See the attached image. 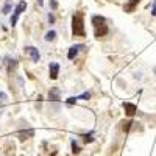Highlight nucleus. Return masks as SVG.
I'll return each mask as SVG.
<instances>
[{
    "mask_svg": "<svg viewBox=\"0 0 156 156\" xmlns=\"http://www.w3.org/2000/svg\"><path fill=\"white\" fill-rule=\"evenodd\" d=\"M72 33L73 36H84L86 34V30H84V16L83 12H75L72 16Z\"/></svg>",
    "mask_w": 156,
    "mask_h": 156,
    "instance_id": "nucleus-1",
    "label": "nucleus"
},
{
    "mask_svg": "<svg viewBox=\"0 0 156 156\" xmlns=\"http://www.w3.org/2000/svg\"><path fill=\"white\" fill-rule=\"evenodd\" d=\"M92 25L95 37H103L105 34H108V25L103 16H92Z\"/></svg>",
    "mask_w": 156,
    "mask_h": 156,
    "instance_id": "nucleus-2",
    "label": "nucleus"
},
{
    "mask_svg": "<svg viewBox=\"0 0 156 156\" xmlns=\"http://www.w3.org/2000/svg\"><path fill=\"white\" fill-rule=\"evenodd\" d=\"M25 8H27V2L25 0H20V2L16 5V8H14V11H12V16H11V20H9V23L14 27V25L17 23V19H19V16L22 14V12L25 11Z\"/></svg>",
    "mask_w": 156,
    "mask_h": 156,
    "instance_id": "nucleus-3",
    "label": "nucleus"
},
{
    "mask_svg": "<svg viewBox=\"0 0 156 156\" xmlns=\"http://www.w3.org/2000/svg\"><path fill=\"white\" fill-rule=\"evenodd\" d=\"M23 50H25V53H27V55H30V58H31L33 62H39V59H41V53H39V50H37L36 47L27 45Z\"/></svg>",
    "mask_w": 156,
    "mask_h": 156,
    "instance_id": "nucleus-4",
    "label": "nucleus"
},
{
    "mask_svg": "<svg viewBox=\"0 0 156 156\" xmlns=\"http://www.w3.org/2000/svg\"><path fill=\"white\" fill-rule=\"evenodd\" d=\"M59 75V64L56 61H51L48 64V76H50V80H56Z\"/></svg>",
    "mask_w": 156,
    "mask_h": 156,
    "instance_id": "nucleus-5",
    "label": "nucleus"
},
{
    "mask_svg": "<svg viewBox=\"0 0 156 156\" xmlns=\"http://www.w3.org/2000/svg\"><path fill=\"white\" fill-rule=\"evenodd\" d=\"M83 48H84L83 44H75V45H72V47L69 48V51H67V58H69L70 61H73V59L76 58V55L80 53V50H83Z\"/></svg>",
    "mask_w": 156,
    "mask_h": 156,
    "instance_id": "nucleus-6",
    "label": "nucleus"
},
{
    "mask_svg": "<svg viewBox=\"0 0 156 156\" xmlns=\"http://www.w3.org/2000/svg\"><path fill=\"white\" fill-rule=\"evenodd\" d=\"M123 109H125V112H126L128 117H133L137 112V106L134 105V103H129V101H125L123 103Z\"/></svg>",
    "mask_w": 156,
    "mask_h": 156,
    "instance_id": "nucleus-7",
    "label": "nucleus"
},
{
    "mask_svg": "<svg viewBox=\"0 0 156 156\" xmlns=\"http://www.w3.org/2000/svg\"><path fill=\"white\" fill-rule=\"evenodd\" d=\"M139 2H140V0H128V2L125 3V6H123L125 12H133V11L137 8Z\"/></svg>",
    "mask_w": 156,
    "mask_h": 156,
    "instance_id": "nucleus-8",
    "label": "nucleus"
},
{
    "mask_svg": "<svg viewBox=\"0 0 156 156\" xmlns=\"http://www.w3.org/2000/svg\"><path fill=\"white\" fill-rule=\"evenodd\" d=\"M48 100H50V101H59V89H58V87H51V89H50Z\"/></svg>",
    "mask_w": 156,
    "mask_h": 156,
    "instance_id": "nucleus-9",
    "label": "nucleus"
},
{
    "mask_svg": "<svg viewBox=\"0 0 156 156\" xmlns=\"http://www.w3.org/2000/svg\"><path fill=\"white\" fill-rule=\"evenodd\" d=\"M55 37H56V31L55 30H48L44 34V41L45 42H51V41H55Z\"/></svg>",
    "mask_w": 156,
    "mask_h": 156,
    "instance_id": "nucleus-10",
    "label": "nucleus"
},
{
    "mask_svg": "<svg viewBox=\"0 0 156 156\" xmlns=\"http://www.w3.org/2000/svg\"><path fill=\"white\" fill-rule=\"evenodd\" d=\"M11 8H12V3H11V0H6V2H5V5H3V9H2V12H3V14L6 16V14H9Z\"/></svg>",
    "mask_w": 156,
    "mask_h": 156,
    "instance_id": "nucleus-11",
    "label": "nucleus"
},
{
    "mask_svg": "<svg viewBox=\"0 0 156 156\" xmlns=\"http://www.w3.org/2000/svg\"><path fill=\"white\" fill-rule=\"evenodd\" d=\"M16 67H17V61H16V59H11V61H9V67H8V72L11 73L12 70H16Z\"/></svg>",
    "mask_w": 156,
    "mask_h": 156,
    "instance_id": "nucleus-12",
    "label": "nucleus"
},
{
    "mask_svg": "<svg viewBox=\"0 0 156 156\" xmlns=\"http://www.w3.org/2000/svg\"><path fill=\"white\" fill-rule=\"evenodd\" d=\"M72 151L76 154V153H80V147H78V144H76V142L75 140H72Z\"/></svg>",
    "mask_w": 156,
    "mask_h": 156,
    "instance_id": "nucleus-13",
    "label": "nucleus"
},
{
    "mask_svg": "<svg viewBox=\"0 0 156 156\" xmlns=\"http://www.w3.org/2000/svg\"><path fill=\"white\" fill-rule=\"evenodd\" d=\"M89 98H90V94L89 92H84L81 95H78V100H89Z\"/></svg>",
    "mask_w": 156,
    "mask_h": 156,
    "instance_id": "nucleus-14",
    "label": "nucleus"
},
{
    "mask_svg": "<svg viewBox=\"0 0 156 156\" xmlns=\"http://www.w3.org/2000/svg\"><path fill=\"white\" fill-rule=\"evenodd\" d=\"M76 100H78V97H70V98L66 100V103L67 105H73V103H76Z\"/></svg>",
    "mask_w": 156,
    "mask_h": 156,
    "instance_id": "nucleus-15",
    "label": "nucleus"
},
{
    "mask_svg": "<svg viewBox=\"0 0 156 156\" xmlns=\"http://www.w3.org/2000/svg\"><path fill=\"white\" fill-rule=\"evenodd\" d=\"M50 8H51V9H56V8H58L56 0H50Z\"/></svg>",
    "mask_w": 156,
    "mask_h": 156,
    "instance_id": "nucleus-16",
    "label": "nucleus"
},
{
    "mask_svg": "<svg viewBox=\"0 0 156 156\" xmlns=\"http://www.w3.org/2000/svg\"><path fill=\"white\" fill-rule=\"evenodd\" d=\"M84 140H86V142H92V140H94L92 133H90V134H86V136H84Z\"/></svg>",
    "mask_w": 156,
    "mask_h": 156,
    "instance_id": "nucleus-17",
    "label": "nucleus"
},
{
    "mask_svg": "<svg viewBox=\"0 0 156 156\" xmlns=\"http://www.w3.org/2000/svg\"><path fill=\"white\" fill-rule=\"evenodd\" d=\"M151 16L156 17V0H153V8H151Z\"/></svg>",
    "mask_w": 156,
    "mask_h": 156,
    "instance_id": "nucleus-18",
    "label": "nucleus"
},
{
    "mask_svg": "<svg viewBox=\"0 0 156 156\" xmlns=\"http://www.w3.org/2000/svg\"><path fill=\"white\" fill-rule=\"evenodd\" d=\"M48 22H50V23H53V22H55V16H53V12H48Z\"/></svg>",
    "mask_w": 156,
    "mask_h": 156,
    "instance_id": "nucleus-19",
    "label": "nucleus"
},
{
    "mask_svg": "<svg viewBox=\"0 0 156 156\" xmlns=\"http://www.w3.org/2000/svg\"><path fill=\"white\" fill-rule=\"evenodd\" d=\"M0 98H3V100H6V95H5L3 92H0Z\"/></svg>",
    "mask_w": 156,
    "mask_h": 156,
    "instance_id": "nucleus-20",
    "label": "nucleus"
},
{
    "mask_svg": "<svg viewBox=\"0 0 156 156\" xmlns=\"http://www.w3.org/2000/svg\"><path fill=\"white\" fill-rule=\"evenodd\" d=\"M37 5H41V6H42V5H44V0H37Z\"/></svg>",
    "mask_w": 156,
    "mask_h": 156,
    "instance_id": "nucleus-21",
    "label": "nucleus"
}]
</instances>
